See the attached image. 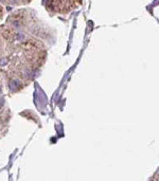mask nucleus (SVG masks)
Returning <instances> with one entry per match:
<instances>
[{
    "instance_id": "nucleus-1",
    "label": "nucleus",
    "mask_w": 159,
    "mask_h": 181,
    "mask_svg": "<svg viewBox=\"0 0 159 181\" xmlns=\"http://www.w3.org/2000/svg\"><path fill=\"white\" fill-rule=\"evenodd\" d=\"M81 3V0H46L48 10L55 12H68Z\"/></svg>"
},
{
    "instance_id": "nucleus-2",
    "label": "nucleus",
    "mask_w": 159,
    "mask_h": 181,
    "mask_svg": "<svg viewBox=\"0 0 159 181\" xmlns=\"http://www.w3.org/2000/svg\"><path fill=\"white\" fill-rule=\"evenodd\" d=\"M19 82L18 81H15V80H11L10 82H9V87H10V89L12 90V91H15V90H17L18 88H19Z\"/></svg>"
},
{
    "instance_id": "nucleus-3",
    "label": "nucleus",
    "mask_w": 159,
    "mask_h": 181,
    "mask_svg": "<svg viewBox=\"0 0 159 181\" xmlns=\"http://www.w3.org/2000/svg\"><path fill=\"white\" fill-rule=\"evenodd\" d=\"M9 63V59L6 57H3V58H0V66H5L6 64Z\"/></svg>"
},
{
    "instance_id": "nucleus-4",
    "label": "nucleus",
    "mask_w": 159,
    "mask_h": 181,
    "mask_svg": "<svg viewBox=\"0 0 159 181\" xmlns=\"http://www.w3.org/2000/svg\"><path fill=\"white\" fill-rule=\"evenodd\" d=\"M4 104V100L3 99H1V100H0V106H2Z\"/></svg>"
},
{
    "instance_id": "nucleus-5",
    "label": "nucleus",
    "mask_w": 159,
    "mask_h": 181,
    "mask_svg": "<svg viewBox=\"0 0 159 181\" xmlns=\"http://www.w3.org/2000/svg\"><path fill=\"white\" fill-rule=\"evenodd\" d=\"M0 93H1V88H0Z\"/></svg>"
},
{
    "instance_id": "nucleus-6",
    "label": "nucleus",
    "mask_w": 159,
    "mask_h": 181,
    "mask_svg": "<svg viewBox=\"0 0 159 181\" xmlns=\"http://www.w3.org/2000/svg\"><path fill=\"white\" fill-rule=\"evenodd\" d=\"M0 1H3V0H0Z\"/></svg>"
}]
</instances>
